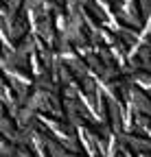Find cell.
<instances>
[{"label":"cell","mask_w":151,"mask_h":157,"mask_svg":"<svg viewBox=\"0 0 151 157\" xmlns=\"http://www.w3.org/2000/svg\"><path fill=\"white\" fill-rule=\"evenodd\" d=\"M77 76H85V72H88V68H85V63L83 61H79V59H68V63H66Z\"/></svg>","instance_id":"obj_2"},{"label":"cell","mask_w":151,"mask_h":157,"mask_svg":"<svg viewBox=\"0 0 151 157\" xmlns=\"http://www.w3.org/2000/svg\"><path fill=\"white\" fill-rule=\"evenodd\" d=\"M79 2H81V5H83V2H88V0H68V5H74V7H77V5H79Z\"/></svg>","instance_id":"obj_3"},{"label":"cell","mask_w":151,"mask_h":157,"mask_svg":"<svg viewBox=\"0 0 151 157\" xmlns=\"http://www.w3.org/2000/svg\"><path fill=\"white\" fill-rule=\"evenodd\" d=\"M37 33H40L46 42H50L53 35H55V29H53V17L48 13H44L40 20H37Z\"/></svg>","instance_id":"obj_1"}]
</instances>
